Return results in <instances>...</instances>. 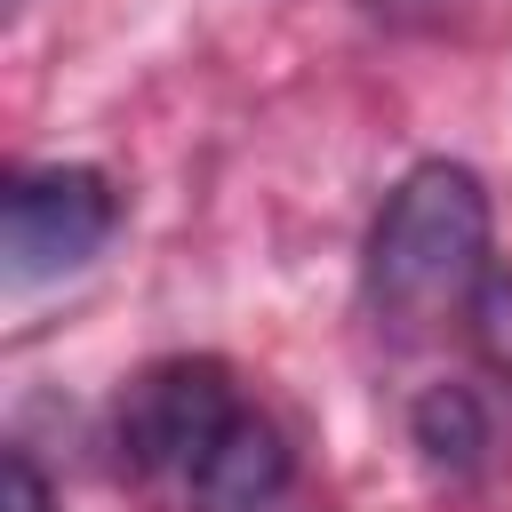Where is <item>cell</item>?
Masks as SVG:
<instances>
[{"mask_svg": "<svg viewBox=\"0 0 512 512\" xmlns=\"http://www.w3.org/2000/svg\"><path fill=\"white\" fill-rule=\"evenodd\" d=\"M488 184L464 160H416L376 224H368V256H360V296L392 336H424L448 312H472L480 280H488Z\"/></svg>", "mask_w": 512, "mask_h": 512, "instance_id": "obj_1", "label": "cell"}, {"mask_svg": "<svg viewBox=\"0 0 512 512\" xmlns=\"http://www.w3.org/2000/svg\"><path fill=\"white\" fill-rule=\"evenodd\" d=\"M248 416L240 384L224 360L192 352V360H160L144 368L128 392H120V416H112V440H120V464L144 472V480H200V464L216 456V440Z\"/></svg>", "mask_w": 512, "mask_h": 512, "instance_id": "obj_2", "label": "cell"}, {"mask_svg": "<svg viewBox=\"0 0 512 512\" xmlns=\"http://www.w3.org/2000/svg\"><path fill=\"white\" fill-rule=\"evenodd\" d=\"M120 224V192L104 168H80V160H56V168H24L0 200V256H8V280L32 288V280H56V272H80Z\"/></svg>", "mask_w": 512, "mask_h": 512, "instance_id": "obj_3", "label": "cell"}, {"mask_svg": "<svg viewBox=\"0 0 512 512\" xmlns=\"http://www.w3.org/2000/svg\"><path fill=\"white\" fill-rule=\"evenodd\" d=\"M288 488H296V456H288L280 424L248 408V416L216 440V456L200 464L192 512H288Z\"/></svg>", "mask_w": 512, "mask_h": 512, "instance_id": "obj_4", "label": "cell"}, {"mask_svg": "<svg viewBox=\"0 0 512 512\" xmlns=\"http://www.w3.org/2000/svg\"><path fill=\"white\" fill-rule=\"evenodd\" d=\"M408 432H416L424 464H432V472H448V480H472V472H480V456H488V408H480V392H472V384H432V392H416Z\"/></svg>", "mask_w": 512, "mask_h": 512, "instance_id": "obj_5", "label": "cell"}, {"mask_svg": "<svg viewBox=\"0 0 512 512\" xmlns=\"http://www.w3.org/2000/svg\"><path fill=\"white\" fill-rule=\"evenodd\" d=\"M464 320H472V344H480V360H488L496 376H512V272H488Z\"/></svg>", "mask_w": 512, "mask_h": 512, "instance_id": "obj_6", "label": "cell"}, {"mask_svg": "<svg viewBox=\"0 0 512 512\" xmlns=\"http://www.w3.org/2000/svg\"><path fill=\"white\" fill-rule=\"evenodd\" d=\"M0 512H48V480H40V464L24 448L0 456Z\"/></svg>", "mask_w": 512, "mask_h": 512, "instance_id": "obj_7", "label": "cell"}]
</instances>
